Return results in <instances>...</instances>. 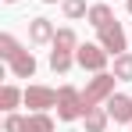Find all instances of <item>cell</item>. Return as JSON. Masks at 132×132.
<instances>
[{
  "label": "cell",
  "mask_w": 132,
  "mask_h": 132,
  "mask_svg": "<svg viewBox=\"0 0 132 132\" xmlns=\"http://www.w3.org/2000/svg\"><path fill=\"white\" fill-rule=\"evenodd\" d=\"M86 114V104H82V93L75 86H61L57 89V118L61 121H75Z\"/></svg>",
  "instance_id": "obj_1"
},
{
  "label": "cell",
  "mask_w": 132,
  "mask_h": 132,
  "mask_svg": "<svg viewBox=\"0 0 132 132\" xmlns=\"http://www.w3.org/2000/svg\"><path fill=\"white\" fill-rule=\"evenodd\" d=\"M114 71H96V79H89V86L82 89V104H86V111L89 107H96L100 100H107L111 93H114Z\"/></svg>",
  "instance_id": "obj_2"
},
{
  "label": "cell",
  "mask_w": 132,
  "mask_h": 132,
  "mask_svg": "<svg viewBox=\"0 0 132 132\" xmlns=\"http://www.w3.org/2000/svg\"><path fill=\"white\" fill-rule=\"evenodd\" d=\"M107 57H111V54L100 43H86V46L75 50V61L86 68V71H104V68H107Z\"/></svg>",
  "instance_id": "obj_3"
},
{
  "label": "cell",
  "mask_w": 132,
  "mask_h": 132,
  "mask_svg": "<svg viewBox=\"0 0 132 132\" xmlns=\"http://www.w3.org/2000/svg\"><path fill=\"white\" fill-rule=\"evenodd\" d=\"M100 32V46L107 50V54H125V46H129V36H125V29L118 22H111V25H104V29H96Z\"/></svg>",
  "instance_id": "obj_4"
},
{
  "label": "cell",
  "mask_w": 132,
  "mask_h": 132,
  "mask_svg": "<svg viewBox=\"0 0 132 132\" xmlns=\"http://www.w3.org/2000/svg\"><path fill=\"white\" fill-rule=\"evenodd\" d=\"M25 104L32 111H50V107H57V93L46 86H29L25 89Z\"/></svg>",
  "instance_id": "obj_5"
},
{
  "label": "cell",
  "mask_w": 132,
  "mask_h": 132,
  "mask_svg": "<svg viewBox=\"0 0 132 132\" xmlns=\"http://www.w3.org/2000/svg\"><path fill=\"white\" fill-rule=\"evenodd\" d=\"M107 114L111 121H132V96H125V93H111L107 96Z\"/></svg>",
  "instance_id": "obj_6"
},
{
  "label": "cell",
  "mask_w": 132,
  "mask_h": 132,
  "mask_svg": "<svg viewBox=\"0 0 132 132\" xmlns=\"http://www.w3.org/2000/svg\"><path fill=\"white\" fill-rule=\"evenodd\" d=\"M54 36H57V32H54V25H50V18H32V22H29V39H32V43H54Z\"/></svg>",
  "instance_id": "obj_7"
},
{
  "label": "cell",
  "mask_w": 132,
  "mask_h": 132,
  "mask_svg": "<svg viewBox=\"0 0 132 132\" xmlns=\"http://www.w3.org/2000/svg\"><path fill=\"white\" fill-rule=\"evenodd\" d=\"M7 64H11V75H14V79H29V75H36V57H32V50H22V54L11 57Z\"/></svg>",
  "instance_id": "obj_8"
},
{
  "label": "cell",
  "mask_w": 132,
  "mask_h": 132,
  "mask_svg": "<svg viewBox=\"0 0 132 132\" xmlns=\"http://www.w3.org/2000/svg\"><path fill=\"white\" fill-rule=\"evenodd\" d=\"M82 118H86V132H107V121H111V114H107V111L89 107Z\"/></svg>",
  "instance_id": "obj_9"
},
{
  "label": "cell",
  "mask_w": 132,
  "mask_h": 132,
  "mask_svg": "<svg viewBox=\"0 0 132 132\" xmlns=\"http://www.w3.org/2000/svg\"><path fill=\"white\" fill-rule=\"evenodd\" d=\"M86 18H89V25H93V29H104V25L114 22V14H111V7H107V4H93Z\"/></svg>",
  "instance_id": "obj_10"
},
{
  "label": "cell",
  "mask_w": 132,
  "mask_h": 132,
  "mask_svg": "<svg viewBox=\"0 0 132 132\" xmlns=\"http://www.w3.org/2000/svg\"><path fill=\"white\" fill-rule=\"evenodd\" d=\"M18 100H25V93L18 86H4V89H0V107H4V111H14Z\"/></svg>",
  "instance_id": "obj_11"
},
{
  "label": "cell",
  "mask_w": 132,
  "mask_h": 132,
  "mask_svg": "<svg viewBox=\"0 0 132 132\" xmlns=\"http://www.w3.org/2000/svg\"><path fill=\"white\" fill-rule=\"evenodd\" d=\"M54 50H79V36H75L71 29H57V36H54Z\"/></svg>",
  "instance_id": "obj_12"
},
{
  "label": "cell",
  "mask_w": 132,
  "mask_h": 132,
  "mask_svg": "<svg viewBox=\"0 0 132 132\" xmlns=\"http://www.w3.org/2000/svg\"><path fill=\"white\" fill-rule=\"evenodd\" d=\"M29 132H54V118H50L46 111L29 114Z\"/></svg>",
  "instance_id": "obj_13"
},
{
  "label": "cell",
  "mask_w": 132,
  "mask_h": 132,
  "mask_svg": "<svg viewBox=\"0 0 132 132\" xmlns=\"http://www.w3.org/2000/svg\"><path fill=\"white\" fill-rule=\"evenodd\" d=\"M71 61H75V57H71V50H50V68H54V71H61V75H64L68 68H71Z\"/></svg>",
  "instance_id": "obj_14"
},
{
  "label": "cell",
  "mask_w": 132,
  "mask_h": 132,
  "mask_svg": "<svg viewBox=\"0 0 132 132\" xmlns=\"http://www.w3.org/2000/svg\"><path fill=\"white\" fill-rule=\"evenodd\" d=\"M18 54H22L18 39H14L11 32H4V36H0V57H4V61H11V57H18Z\"/></svg>",
  "instance_id": "obj_15"
},
{
  "label": "cell",
  "mask_w": 132,
  "mask_h": 132,
  "mask_svg": "<svg viewBox=\"0 0 132 132\" xmlns=\"http://www.w3.org/2000/svg\"><path fill=\"white\" fill-rule=\"evenodd\" d=\"M114 75H118L121 82L132 79V54H118V57H114Z\"/></svg>",
  "instance_id": "obj_16"
},
{
  "label": "cell",
  "mask_w": 132,
  "mask_h": 132,
  "mask_svg": "<svg viewBox=\"0 0 132 132\" xmlns=\"http://www.w3.org/2000/svg\"><path fill=\"white\" fill-rule=\"evenodd\" d=\"M4 132H29V118L7 111V118H4Z\"/></svg>",
  "instance_id": "obj_17"
},
{
  "label": "cell",
  "mask_w": 132,
  "mask_h": 132,
  "mask_svg": "<svg viewBox=\"0 0 132 132\" xmlns=\"http://www.w3.org/2000/svg\"><path fill=\"white\" fill-rule=\"evenodd\" d=\"M61 7H64V14H68V18H82V14H89L86 0H61Z\"/></svg>",
  "instance_id": "obj_18"
},
{
  "label": "cell",
  "mask_w": 132,
  "mask_h": 132,
  "mask_svg": "<svg viewBox=\"0 0 132 132\" xmlns=\"http://www.w3.org/2000/svg\"><path fill=\"white\" fill-rule=\"evenodd\" d=\"M43 4H57V0H43Z\"/></svg>",
  "instance_id": "obj_19"
},
{
  "label": "cell",
  "mask_w": 132,
  "mask_h": 132,
  "mask_svg": "<svg viewBox=\"0 0 132 132\" xmlns=\"http://www.w3.org/2000/svg\"><path fill=\"white\" fill-rule=\"evenodd\" d=\"M129 14H132V0H129Z\"/></svg>",
  "instance_id": "obj_20"
},
{
  "label": "cell",
  "mask_w": 132,
  "mask_h": 132,
  "mask_svg": "<svg viewBox=\"0 0 132 132\" xmlns=\"http://www.w3.org/2000/svg\"><path fill=\"white\" fill-rule=\"evenodd\" d=\"M7 4H18V0H7Z\"/></svg>",
  "instance_id": "obj_21"
}]
</instances>
